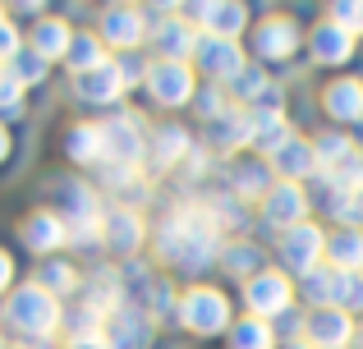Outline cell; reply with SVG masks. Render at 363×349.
Returning a JSON list of instances; mask_svg holds the SVG:
<instances>
[{
    "label": "cell",
    "mask_w": 363,
    "mask_h": 349,
    "mask_svg": "<svg viewBox=\"0 0 363 349\" xmlns=\"http://www.w3.org/2000/svg\"><path fill=\"white\" fill-rule=\"evenodd\" d=\"M221 221L207 202H194V207H179L170 212L166 221L157 225V258L170 262L179 271H203L207 262L221 258Z\"/></svg>",
    "instance_id": "6da1fadb"
},
{
    "label": "cell",
    "mask_w": 363,
    "mask_h": 349,
    "mask_svg": "<svg viewBox=\"0 0 363 349\" xmlns=\"http://www.w3.org/2000/svg\"><path fill=\"white\" fill-rule=\"evenodd\" d=\"M60 299L51 294V290H42L37 280H28V285H14L5 299V326H14L18 336H33V341H42V336L60 331Z\"/></svg>",
    "instance_id": "7a4b0ae2"
},
{
    "label": "cell",
    "mask_w": 363,
    "mask_h": 349,
    "mask_svg": "<svg viewBox=\"0 0 363 349\" xmlns=\"http://www.w3.org/2000/svg\"><path fill=\"white\" fill-rule=\"evenodd\" d=\"M175 313H179V326H189L194 336H216L230 322V299L212 285H194L189 294H179Z\"/></svg>",
    "instance_id": "3957f363"
},
{
    "label": "cell",
    "mask_w": 363,
    "mask_h": 349,
    "mask_svg": "<svg viewBox=\"0 0 363 349\" xmlns=\"http://www.w3.org/2000/svg\"><path fill=\"white\" fill-rule=\"evenodd\" d=\"M101 138H106V166L116 171H138V161L147 156V134H143V120L120 110L116 120L101 125Z\"/></svg>",
    "instance_id": "277c9868"
},
{
    "label": "cell",
    "mask_w": 363,
    "mask_h": 349,
    "mask_svg": "<svg viewBox=\"0 0 363 349\" xmlns=\"http://www.w3.org/2000/svg\"><path fill=\"white\" fill-rule=\"evenodd\" d=\"M147 97L157 101V106H184V101L198 97L194 88V64L189 60H157L147 64Z\"/></svg>",
    "instance_id": "5b68a950"
},
{
    "label": "cell",
    "mask_w": 363,
    "mask_h": 349,
    "mask_svg": "<svg viewBox=\"0 0 363 349\" xmlns=\"http://www.w3.org/2000/svg\"><path fill=\"white\" fill-rule=\"evenodd\" d=\"M322 258H327V234H322L313 221H303V225H294V230L281 234V262L290 271L308 276V271L322 267Z\"/></svg>",
    "instance_id": "8992f818"
},
{
    "label": "cell",
    "mask_w": 363,
    "mask_h": 349,
    "mask_svg": "<svg viewBox=\"0 0 363 349\" xmlns=\"http://www.w3.org/2000/svg\"><path fill=\"white\" fill-rule=\"evenodd\" d=\"M194 60H198V69H207L216 83H230L235 74L244 69V51H240V42H230V37H212V33H198Z\"/></svg>",
    "instance_id": "52a82bcc"
},
{
    "label": "cell",
    "mask_w": 363,
    "mask_h": 349,
    "mask_svg": "<svg viewBox=\"0 0 363 349\" xmlns=\"http://www.w3.org/2000/svg\"><path fill=\"white\" fill-rule=\"evenodd\" d=\"M244 299H248V308H253V317H281L285 308H290V299H294V285L281 276V271H257L253 280L244 285Z\"/></svg>",
    "instance_id": "ba28073f"
},
{
    "label": "cell",
    "mask_w": 363,
    "mask_h": 349,
    "mask_svg": "<svg viewBox=\"0 0 363 349\" xmlns=\"http://www.w3.org/2000/svg\"><path fill=\"white\" fill-rule=\"evenodd\" d=\"M267 166H272V175H281V184H303L308 175L322 171L308 138H290V143H281L272 156H267Z\"/></svg>",
    "instance_id": "9c48e42d"
},
{
    "label": "cell",
    "mask_w": 363,
    "mask_h": 349,
    "mask_svg": "<svg viewBox=\"0 0 363 349\" xmlns=\"http://www.w3.org/2000/svg\"><path fill=\"white\" fill-rule=\"evenodd\" d=\"M303 336H308L313 349H345L354 341V322L340 308H313L308 322H303Z\"/></svg>",
    "instance_id": "30bf717a"
},
{
    "label": "cell",
    "mask_w": 363,
    "mask_h": 349,
    "mask_svg": "<svg viewBox=\"0 0 363 349\" xmlns=\"http://www.w3.org/2000/svg\"><path fill=\"white\" fill-rule=\"evenodd\" d=\"M124 92V74L116 60H106L101 69H88V74H74V97L88 101V106H116Z\"/></svg>",
    "instance_id": "8fae6325"
},
{
    "label": "cell",
    "mask_w": 363,
    "mask_h": 349,
    "mask_svg": "<svg viewBox=\"0 0 363 349\" xmlns=\"http://www.w3.org/2000/svg\"><path fill=\"white\" fill-rule=\"evenodd\" d=\"M303 212H308V193L303 184H272V193L262 198V216L281 230H294L303 225Z\"/></svg>",
    "instance_id": "7c38bea8"
},
{
    "label": "cell",
    "mask_w": 363,
    "mask_h": 349,
    "mask_svg": "<svg viewBox=\"0 0 363 349\" xmlns=\"http://www.w3.org/2000/svg\"><path fill=\"white\" fill-rule=\"evenodd\" d=\"M143 37H147V18H143V9H133V5L101 9V42H116L120 51H129V46H138Z\"/></svg>",
    "instance_id": "4fadbf2b"
},
{
    "label": "cell",
    "mask_w": 363,
    "mask_h": 349,
    "mask_svg": "<svg viewBox=\"0 0 363 349\" xmlns=\"http://www.w3.org/2000/svg\"><path fill=\"white\" fill-rule=\"evenodd\" d=\"M147 336H152V322L133 304H124V308H116V313L106 317V345L111 349H143Z\"/></svg>",
    "instance_id": "5bb4252c"
},
{
    "label": "cell",
    "mask_w": 363,
    "mask_h": 349,
    "mask_svg": "<svg viewBox=\"0 0 363 349\" xmlns=\"http://www.w3.org/2000/svg\"><path fill=\"white\" fill-rule=\"evenodd\" d=\"M294 46H299V28H294L290 18H262V23L253 28V51L262 55V60H285Z\"/></svg>",
    "instance_id": "9a60e30c"
},
{
    "label": "cell",
    "mask_w": 363,
    "mask_h": 349,
    "mask_svg": "<svg viewBox=\"0 0 363 349\" xmlns=\"http://www.w3.org/2000/svg\"><path fill=\"white\" fill-rule=\"evenodd\" d=\"M143 234H147V225H143L138 207H111V212H106V248L138 253L143 248Z\"/></svg>",
    "instance_id": "2e32d148"
},
{
    "label": "cell",
    "mask_w": 363,
    "mask_h": 349,
    "mask_svg": "<svg viewBox=\"0 0 363 349\" xmlns=\"http://www.w3.org/2000/svg\"><path fill=\"white\" fill-rule=\"evenodd\" d=\"M65 239H69V221L60 212H33L23 221V244L33 253H55Z\"/></svg>",
    "instance_id": "e0dca14e"
},
{
    "label": "cell",
    "mask_w": 363,
    "mask_h": 349,
    "mask_svg": "<svg viewBox=\"0 0 363 349\" xmlns=\"http://www.w3.org/2000/svg\"><path fill=\"white\" fill-rule=\"evenodd\" d=\"M152 46L161 51V60H189L198 46V33L189 28V18H166V23H152Z\"/></svg>",
    "instance_id": "ac0fdd59"
},
{
    "label": "cell",
    "mask_w": 363,
    "mask_h": 349,
    "mask_svg": "<svg viewBox=\"0 0 363 349\" xmlns=\"http://www.w3.org/2000/svg\"><path fill=\"white\" fill-rule=\"evenodd\" d=\"M189 18H194L203 33H212V37H240L244 33V23H248V9L244 5H194L189 9Z\"/></svg>",
    "instance_id": "d6986e66"
},
{
    "label": "cell",
    "mask_w": 363,
    "mask_h": 349,
    "mask_svg": "<svg viewBox=\"0 0 363 349\" xmlns=\"http://www.w3.org/2000/svg\"><path fill=\"white\" fill-rule=\"evenodd\" d=\"M83 308L97 317H111L116 308H124V290L116 271H97L92 280H83Z\"/></svg>",
    "instance_id": "ffe728a7"
},
{
    "label": "cell",
    "mask_w": 363,
    "mask_h": 349,
    "mask_svg": "<svg viewBox=\"0 0 363 349\" xmlns=\"http://www.w3.org/2000/svg\"><path fill=\"white\" fill-rule=\"evenodd\" d=\"M147 156L157 171H170V166H179L189 156V134L179 125H161L157 134H147Z\"/></svg>",
    "instance_id": "44dd1931"
},
{
    "label": "cell",
    "mask_w": 363,
    "mask_h": 349,
    "mask_svg": "<svg viewBox=\"0 0 363 349\" xmlns=\"http://www.w3.org/2000/svg\"><path fill=\"white\" fill-rule=\"evenodd\" d=\"M313 55H318V64H345L354 55V33H345L340 23L313 28Z\"/></svg>",
    "instance_id": "7402d4cb"
},
{
    "label": "cell",
    "mask_w": 363,
    "mask_h": 349,
    "mask_svg": "<svg viewBox=\"0 0 363 349\" xmlns=\"http://www.w3.org/2000/svg\"><path fill=\"white\" fill-rule=\"evenodd\" d=\"M322 106L336 120H363V83L359 79H336L322 92Z\"/></svg>",
    "instance_id": "603a6c76"
},
{
    "label": "cell",
    "mask_w": 363,
    "mask_h": 349,
    "mask_svg": "<svg viewBox=\"0 0 363 349\" xmlns=\"http://www.w3.org/2000/svg\"><path fill=\"white\" fill-rule=\"evenodd\" d=\"M327 262L336 271H363V230L340 225V230L327 239Z\"/></svg>",
    "instance_id": "cb8c5ba5"
},
{
    "label": "cell",
    "mask_w": 363,
    "mask_h": 349,
    "mask_svg": "<svg viewBox=\"0 0 363 349\" xmlns=\"http://www.w3.org/2000/svg\"><path fill=\"white\" fill-rule=\"evenodd\" d=\"M65 152H69L74 161H83V166L106 161V138H101V125H74L69 134H65Z\"/></svg>",
    "instance_id": "d4e9b609"
},
{
    "label": "cell",
    "mask_w": 363,
    "mask_h": 349,
    "mask_svg": "<svg viewBox=\"0 0 363 349\" xmlns=\"http://www.w3.org/2000/svg\"><path fill=\"white\" fill-rule=\"evenodd\" d=\"M69 46H74V28L60 23V18H42L33 28V51L42 60H60V55H69Z\"/></svg>",
    "instance_id": "484cf974"
},
{
    "label": "cell",
    "mask_w": 363,
    "mask_h": 349,
    "mask_svg": "<svg viewBox=\"0 0 363 349\" xmlns=\"http://www.w3.org/2000/svg\"><path fill=\"white\" fill-rule=\"evenodd\" d=\"M244 143H253V110H230L225 120H216V129H212L216 152H235Z\"/></svg>",
    "instance_id": "4316f807"
},
{
    "label": "cell",
    "mask_w": 363,
    "mask_h": 349,
    "mask_svg": "<svg viewBox=\"0 0 363 349\" xmlns=\"http://www.w3.org/2000/svg\"><path fill=\"white\" fill-rule=\"evenodd\" d=\"M65 198V212H69V221H101V202H97V188L92 184H79V179H69V184L60 188Z\"/></svg>",
    "instance_id": "83f0119b"
},
{
    "label": "cell",
    "mask_w": 363,
    "mask_h": 349,
    "mask_svg": "<svg viewBox=\"0 0 363 349\" xmlns=\"http://www.w3.org/2000/svg\"><path fill=\"white\" fill-rule=\"evenodd\" d=\"M230 188H235V198H267V193H272V166H262V161L235 166V171H230Z\"/></svg>",
    "instance_id": "f1b7e54d"
},
{
    "label": "cell",
    "mask_w": 363,
    "mask_h": 349,
    "mask_svg": "<svg viewBox=\"0 0 363 349\" xmlns=\"http://www.w3.org/2000/svg\"><path fill=\"white\" fill-rule=\"evenodd\" d=\"M221 267L230 271V276H240V280H253L257 271H262V248L248 244V239L225 244V248H221Z\"/></svg>",
    "instance_id": "f546056e"
},
{
    "label": "cell",
    "mask_w": 363,
    "mask_h": 349,
    "mask_svg": "<svg viewBox=\"0 0 363 349\" xmlns=\"http://www.w3.org/2000/svg\"><path fill=\"white\" fill-rule=\"evenodd\" d=\"M303 299H308L313 308H336V290H340V271L336 267H318L303 276Z\"/></svg>",
    "instance_id": "4dcf8cb0"
},
{
    "label": "cell",
    "mask_w": 363,
    "mask_h": 349,
    "mask_svg": "<svg viewBox=\"0 0 363 349\" xmlns=\"http://www.w3.org/2000/svg\"><path fill=\"white\" fill-rule=\"evenodd\" d=\"M65 60H69V69H74V74L101 69V64H106V42H101V37H92V33H79Z\"/></svg>",
    "instance_id": "1f68e13d"
},
{
    "label": "cell",
    "mask_w": 363,
    "mask_h": 349,
    "mask_svg": "<svg viewBox=\"0 0 363 349\" xmlns=\"http://www.w3.org/2000/svg\"><path fill=\"white\" fill-rule=\"evenodd\" d=\"M272 345H276V331L262 317H244V322L230 326V349H272Z\"/></svg>",
    "instance_id": "d6a6232c"
},
{
    "label": "cell",
    "mask_w": 363,
    "mask_h": 349,
    "mask_svg": "<svg viewBox=\"0 0 363 349\" xmlns=\"http://www.w3.org/2000/svg\"><path fill=\"white\" fill-rule=\"evenodd\" d=\"M313 152H318V166H322V171H336V166L350 161V156H359L354 143H350L345 134H318V138H313Z\"/></svg>",
    "instance_id": "836d02e7"
},
{
    "label": "cell",
    "mask_w": 363,
    "mask_h": 349,
    "mask_svg": "<svg viewBox=\"0 0 363 349\" xmlns=\"http://www.w3.org/2000/svg\"><path fill=\"white\" fill-rule=\"evenodd\" d=\"M37 285L51 290V294L60 299V294H74V290H83V280H79V271H74L69 262H42V271H37Z\"/></svg>",
    "instance_id": "e575fe53"
},
{
    "label": "cell",
    "mask_w": 363,
    "mask_h": 349,
    "mask_svg": "<svg viewBox=\"0 0 363 349\" xmlns=\"http://www.w3.org/2000/svg\"><path fill=\"white\" fill-rule=\"evenodd\" d=\"M267 92H272V83H267L262 64H244L230 79V101H262Z\"/></svg>",
    "instance_id": "d590c367"
},
{
    "label": "cell",
    "mask_w": 363,
    "mask_h": 349,
    "mask_svg": "<svg viewBox=\"0 0 363 349\" xmlns=\"http://www.w3.org/2000/svg\"><path fill=\"white\" fill-rule=\"evenodd\" d=\"M194 106H198V115H203V120H212V125H216V120H225V115L235 110V106H230V92H225L221 83L203 88V92L194 97Z\"/></svg>",
    "instance_id": "8d00e7d4"
},
{
    "label": "cell",
    "mask_w": 363,
    "mask_h": 349,
    "mask_svg": "<svg viewBox=\"0 0 363 349\" xmlns=\"http://www.w3.org/2000/svg\"><path fill=\"white\" fill-rule=\"evenodd\" d=\"M336 308L354 317L363 308V271H340V290H336Z\"/></svg>",
    "instance_id": "74e56055"
},
{
    "label": "cell",
    "mask_w": 363,
    "mask_h": 349,
    "mask_svg": "<svg viewBox=\"0 0 363 349\" xmlns=\"http://www.w3.org/2000/svg\"><path fill=\"white\" fill-rule=\"evenodd\" d=\"M5 69L14 74V79L23 83V88H28V83H42V79H46V60H42V55H37V51H18L14 60L5 64Z\"/></svg>",
    "instance_id": "f35d334b"
},
{
    "label": "cell",
    "mask_w": 363,
    "mask_h": 349,
    "mask_svg": "<svg viewBox=\"0 0 363 349\" xmlns=\"http://www.w3.org/2000/svg\"><path fill=\"white\" fill-rule=\"evenodd\" d=\"M327 207H331V216H340V221L354 225V230L363 225V188H359V193H331Z\"/></svg>",
    "instance_id": "ab89813d"
},
{
    "label": "cell",
    "mask_w": 363,
    "mask_h": 349,
    "mask_svg": "<svg viewBox=\"0 0 363 349\" xmlns=\"http://www.w3.org/2000/svg\"><path fill=\"white\" fill-rule=\"evenodd\" d=\"M18 106H23V83H18L14 74L0 64V110H9V115H14Z\"/></svg>",
    "instance_id": "60d3db41"
},
{
    "label": "cell",
    "mask_w": 363,
    "mask_h": 349,
    "mask_svg": "<svg viewBox=\"0 0 363 349\" xmlns=\"http://www.w3.org/2000/svg\"><path fill=\"white\" fill-rule=\"evenodd\" d=\"M23 51V37H18V28L9 23V18H0V60H14V55Z\"/></svg>",
    "instance_id": "b9f144b4"
},
{
    "label": "cell",
    "mask_w": 363,
    "mask_h": 349,
    "mask_svg": "<svg viewBox=\"0 0 363 349\" xmlns=\"http://www.w3.org/2000/svg\"><path fill=\"white\" fill-rule=\"evenodd\" d=\"M331 23H340L345 33H363V5H336L331 9Z\"/></svg>",
    "instance_id": "7bdbcfd3"
},
{
    "label": "cell",
    "mask_w": 363,
    "mask_h": 349,
    "mask_svg": "<svg viewBox=\"0 0 363 349\" xmlns=\"http://www.w3.org/2000/svg\"><path fill=\"white\" fill-rule=\"evenodd\" d=\"M120 64V74H124V88H129V83H147V69H143V60H133V55H129V60H116Z\"/></svg>",
    "instance_id": "ee69618b"
},
{
    "label": "cell",
    "mask_w": 363,
    "mask_h": 349,
    "mask_svg": "<svg viewBox=\"0 0 363 349\" xmlns=\"http://www.w3.org/2000/svg\"><path fill=\"white\" fill-rule=\"evenodd\" d=\"M14 280V262H9V253L0 248V294H5V285Z\"/></svg>",
    "instance_id": "f6af8a7d"
},
{
    "label": "cell",
    "mask_w": 363,
    "mask_h": 349,
    "mask_svg": "<svg viewBox=\"0 0 363 349\" xmlns=\"http://www.w3.org/2000/svg\"><path fill=\"white\" fill-rule=\"evenodd\" d=\"M69 349H111V345H106V336H97V341H79V345H69Z\"/></svg>",
    "instance_id": "bcb514c9"
},
{
    "label": "cell",
    "mask_w": 363,
    "mask_h": 349,
    "mask_svg": "<svg viewBox=\"0 0 363 349\" xmlns=\"http://www.w3.org/2000/svg\"><path fill=\"white\" fill-rule=\"evenodd\" d=\"M5 152H9V134L0 129V161H5Z\"/></svg>",
    "instance_id": "7dc6e473"
},
{
    "label": "cell",
    "mask_w": 363,
    "mask_h": 349,
    "mask_svg": "<svg viewBox=\"0 0 363 349\" xmlns=\"http://www.w3.org/2000/svg\"><path fill=\"white\" fill-rule=\"evenodd\" d=\"M285 349H313V345H308V341H303V345H299V341H290V345H285Z\"/></svg>",
    "instance_id": "c3c4849f"
},
{
    "label": "cell",
    "mask_w": 363,
    "mask_h": 349,
    "mask_svg": "<svg viewBox=\"0 0 363 349\" xmlns=\"http://www.w3.org/2000/svg\"><path fill=\"white\" fill-rule=\"evenodd\" d=\"M354 345H359V349H363V331H354Z\"/></svg>",
    "instance_id": "681fc988"
},
{
    "label": "cell",
    "mask_w": 363,
    "mask_h": 349,
    "mask_svg": "<svg viewBox=\"0 0 363 349\" xmlns=\"http://www.w3.org/2000/svg\"><path fill=\"white\" fill-rule=\"evenodd\" d=\"M0 349H5V341H0Z\"/></svg>",
    "instance_id": "f907efd6"
},
{
    "label": "cell",
    "mask_w": 363,
    "mask_h": 349,
    "mask_svg": "<svg viewBox=\"0 0 363 349\" xmlns=\"http://www.w3.org/2000/svg\"><path fill=\"white\" fill-rule=\"evenodd\" d=\"M0 18H5V14H0Z\"/></svg>",
    "instance_id": "816d5d0a"
}]
</instances>
